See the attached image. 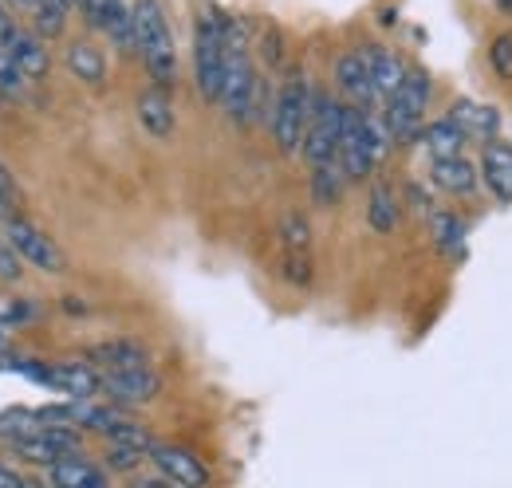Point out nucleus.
Masks as SVG:
<instances>
[{"label":"nucleus","mask_w":512,"mask_h":488,"mask_svg":"<svg viewBox=\"0 0 512 488\" xmlns=\"http://www.w3.org/2000/svg\"><path fill=\"white\" fill-rule=\"evenodd\" d=\"M489 63H493V71H497L501 79H509L512 83V32H501V36L493 40V48H489Z\"/></svg>","instance_id":"2f4dec72"},{"label":"nucleus","mask_w":512,"mask_h":488,"mask_svg":"<svg viewBox=\"0 0 512 488\" xmlns=\"http://www.w3.org/2000/svg\"><path fill=\"white\" fill-rule=\"evenodd\" d=\"M32 20H36V32L44 40H56V36H64L67 28V4H36Z\"/></svg>","instance_id":"c85d7f7f"},{"label":"nucleus","mask_w":512,"mask_h":488,"mask_svg":"<svg viewBox=\"0 0 512 488\" xmlns=\"http://www.w3.org/2000/svg\"><path fill=\"white\" fill-rule=\"evenodd\" d=\"M107 4H111V0H83L79 12H83V20H87L91 28H103V20H107Z\"/></svg>","instance_id":"72a5a7b5"},{"label":"nucleus","mask_w":512,"mask_h":488,"mask_svg":"<svg viewBox=\"0 0 512 488\" xmlns=\"http://www.w3.org/2000/svg\"><path fill=\"white\" fill-rule=\"evenodd\" d=\"M367 221H371V229H375V233H390V229L398 225V201H394V193H390L386 185H375V189H371Z\"/></svg>","instance_id":"a878e982"},{"label":"nucleus","mask_w":512,"mask_h":488,"mask_svg":"<svg viewBox=\"0 0 512 488\" xmlns=\"http://www.w3.org/2000/svg\"><path fill=\"white\" fill-rule=\"evenodd\" d=\"M8 217H16V182L0 166V221H8Z\"/></svg>","instance_id":"473e14b6"},{"label":"nucleus","mask_w":512,"mask_h":488,"mask_svg":"<svg viewBox=\"0 0 512 488\" xmlns=\"http://www.w3.org/2000/svg\"><path fill=\"white\" fill-rule=\"evenodd\" d=\"M335 87L339 95L351 103V107H363L371 111L379 103V91H375V79H371V67H367V56L363 52H343L335 60Z\"/></svg>","instance_id":"9d476101"},{"label":"nucleus","mask_w":512,"mask_h":488,"mask_svg":"<svg viewBox=\"0 0 512 488\" xmlns=\"http://www.w3.org/2000/svg\"><path fill=\"white\" fill-rule=\"evenodd\" d=\"M44 426H48V422L40 418V410H8V414H0V437H4V441L32 437V433H40Z\"/></svg>","instance_id":"bb28decb"},{"label":"nucleus","mask_w":512,"mask_h":488,"mask_svg":"<svg viewBox=\"0 0 512 488\" xmlns=\"http://www.w3.org/2000/svg\"><path fill=\"white\" fill-rule=\"evenodd\" d=\"M386 138H390V130L371 119V111H363V107H347L343 111L339 166H343L347 182H363L379 166V158L386 154Z\"/></svg>","instance_id":"f03ea898"},{"label":"nucleus","mask_w":512,"mask_h":488,"mask_svg":"<svg viewBox=\"0 0 512 488\" xmlns=\"http://www.w3.org/2000/svg\"><path fill=\"white\" fill-rule=\"evenodd\" d=\"M170 91L174 87H162V83H150L142 95H138V122L150 138L166 142L174 134V103H170Z\"/></svg>","instance_id":"ddd939ff"},{"label":"nucleus","mask_w":512,"mask_h":488,"mask_svg":"<svg viewBox=\"0 0 512 488\" xmlns=\"http://www.w3.org/2000/svg\"><path fill=\"white\" fill-rule=\"evenodd\" d=\"M264 60L280 63V32H268V40H264Z\"/></svg>","instance_id":"e433bc0d"},{"label":"nucleus","mask_w":512,"mask_h":488,"mask_svg":"<svg viewBox=\"0 0 512 488\" xmlns=\"http://www.w3.org/2000/svg\"><path fill=\"white\" fill-rule=\"evenodd\" d=\"M146 461H150V449H138V445L111 441V449H107V469H115V473H138Z\"/></svg>","instance_id":"c756f323"},{"label":"nucleus","mask_w":512,"mask_h":488,"mask_svg":"<svg viewBox=\"0 0 512 488\" xmlns=\"http://www.w3.org/2000/svg\"><path fill=\"white\" fill-rule=\"evenodd\" d=\"M343 111L347 103L331 99V95H312V111L304 126V158L308 166H327L339 162V134H343Z\"/></svg>","instance_id":"423d86ee"},{"label":"nucleus","mask_w":512,"mask_h":488,"mask_svg":"<svg viewBox=\"0 0 512 488\" xmlns=\"http://www.w3.org/2000/svg\"><path fill=\"white\" fill-rule=\"evenodd\" d=\"M67 4H71V8H83V0H67Z\"/></svg>","instance_id":"ea45409f"},{"label":"nucleus","mask_w":512,"mask_h":488,"mask_svg":"<svg viewBox=\"0 0 512 488\" xmlns=\"http://www.w3.org/2000/svg\"><path fill=\"white\" fill-rule=\"evenodd\" d=\"M87 359L95 366H103V370H123V366L146 363V351H142V343H134V339H111V343L91 347Z\"/></svg>","instance_id":"412c9836"},{"label":"nucleus","mask_w":512,"mask_h":488,"mask_svg":"<svg viewBox=\"0 0 512 488\" xmlns=\"http://www.w3.org/2000/svg\"><path fill=\"white\" fill-rule=\"evenodd\" d=\"M103 32L111 36V44L130 56V52H138V44H134V12H130L123 0H111L107 4V20H103Z\"/></svg>","instance_id":"5701e85b"},{"label":"nucleus","mask_w":512,"mask_h":488,"mask_svg":"<svg viewBox=\"0 0 512 488\" xmlns=\"http://www.w3.org/2000/svg\"><path fill=\"white\" fill-rule=\"evenodd\" d=\"M48 481L60 488H103L107 485V473L91 461H83L79 453H67L60 457L52 469H48Z\"/></svg>","instance_id":"a211bd4d"},{"label":"nucleus","mask_w":512,"mask_h":488,"mask_svg":"<svg viewBox=\"0 0 512 488\" xmlns=\"http://www.w3.org/2000/svg\"><path fill=\"white\" fill-rule=\"evenodd\" d=\"M449 119L457 122L465 134H485V138H493L497 126H501V115L493 107H481V103H453Z\"/></svg>","instance_id":"4be33fe9"},{"label":"nucleus","mask_w":512,"mask_h":488,"mask_svg":"<svg viewBox=\"0 0 512 488\" xmlns=\"http://www.w3.org/2000/svg\"><path fill=\"white\" fill-rule=\"evenodd\" d=\"M52 390L67 398H95L103 394V374L87 363H56L52 366Z\"/></svg>","instance_id":"dca6fc26"},{"label":"nucleus","mask_w":512,"mask_h":488,"mask_svg":"<svg viewBox=\"0 0 512 488\" xmlns=\"http://www.w3.org/2000/svg\"><path fill=\"white\" fill-rule=\"evenodd\" d=\"M225 16L217 8L201 12L193 24V79H197V95L205 103L221 99V83H225Z\"/></svg>","instance_id":"7ed1b4c3"},{"label":"nucleus","mask_w":512,"mask_h":488,"mask_svg":"<svg viewBox=\"0 0 512 488\" xmlns=\"http://www.w3.org/2000/svg\"><path fill=\"white\" fill-rule=\"evenodd\" d=\"M477 174H481V170H473V162H469L465 154L434 158V170H430L434 185L446 189V193H453V197H469V193L477 189Z\"/></svg>","instance_id":"f3484780"},{"label":"nucleus","mask_w":512,"mask_h":488,"mask_svg":"<svg viewBox=\"0 0 512 488\" xmlns=\"http://www.w3.org/2000/svg\"><path fill=\"white\" fill-rule=\"evenodd\" d=\"M150 465H154L170 485H182V488L209 485V469L201 465V457H193L190 449L158 445V441H154V449H150Z\"/></svg>","instance_id":"f8f14e48"},{"label":"nucleus","mask_w":512,"mask_h":488,"mask_svg":"<svg viewBox=\"0 0 512 488\" xmlns=\"http://www.w3.org/2000/svg\"><path fill=\"white\" fill-rule=\"evenodd\" d=\"M308 111H312V87L304 75H288L284 87L276 91L272 103V138L280 146V154H296L304 146V126H308Z\"/></svg>","instance_id":"39448f33"},{"label":"nucleus","mask_w":512,"mask_h":488,"mask_svg":"<svg viewBox=\"0 0 512 488\" xmlns=\"http://www.w3.org/2000/svg\"><path fill=\"white\" fill-rule=\"evenodd\" d=\"M256 95H260V79L253 71L249 52H229L225 56V83H221V107L229 111L233 122H249L256 111Z\"/></svg>","instance_id":"6e6552de"},{"label":"nucleus","mask_w":512,"mask_h":488,"mask_svg":"<svg viewBox=\"0 0 512 488\" xmlns=\"http://www.w3.org/2000/svg\"><path fill=\"white\" fill-rule=\"evenodd\" d=\"M430 95H434L430 75H426L422 67H410L406 79H402V87L386 99L383 122H386V130H390L394 142H410V138H418L422 119H426V111H430Z\"/></svg>","instance_id":"20e7f679"},{"label":"nucleus","mask_w":512,"mask_h":488,"mask_svg":"<svg viewBox=\"0 0 512 488\" xmlns=\"http://www.w3.org/2000/svg\"><path fill=\"white\" fill-rule=\"evenodd\" d=\"M280 241H284V276L304 288L312 280V256H308L312 229H308V221L300 213H288L284 225H280Z\"/></svg>","instance_id":"9b49d317"},{"label":"nucleus","mask_w":512,"mask_h":488,"mask_svg":"<svg viewBox=\"0 0 512 488\" xmlns=\"http://www.w3.org/2000/svg\"><path fill=\"white\" fill-rule=\"evenodd\" d=\"M64 63L75 79H83V83H91V87H99L103 75H107V60H103V52H99L91 40H71L64 48Z\"/></svg>","instance_id":"aec40b11"},{"label":"nucleus","mask_w":512,"mask_h":488,"mask_svg":"<svg viewBox=\"0 0 512 488\" xmlns=\"http://www.w3.org/2000/svg\"><path fill=\"white\" fill-rule=\"evenodd\" d=\"M130 12H134V44H138V56L146 63L150 79L162 83V87H174L178 52H174V36H170L162 0H134Z\"/></svg>","instance_id":"f257e3e1"},{"label":"nucleus","mask_w":512,"mask_h":488,"mask_svg":"<svg viewBox=\"0 0 512 488\" xmlns=\"http://www.w3.org/2000/svg\"><path fill=\"white\" fill-rule=\"evenodd\" d=\"M4 241L20 252V260H28L32 268H40V272H48V276H60V272H67L64 248L52 241L48 233H40L32 221H24L20 213L4 221Z\"/></svg>","instance_id":"0eeeda50"},{"label":"nucleus","mask_w":512,"mask_h":488,"mask_svg":"<svg viewBox=\"0 0 512 488\" xmlns=\"http://www.w3.org/2000/svg\"><path fill=\"white\" fill-rule=\"evenodd\" d=\"M481 182L489 185V193L501 201V205H512V146L493 138L485 142L481 150Z\"/></svg>","instance_id":"4468645a"},{"label":"nucleus","mask_w":512,"mask_h":488,"mask_svg":"<svg viewBox=\"0 0 512 488\" xmlns=\"http://www.w3.org/2000/svg\"><path fill=\"white\" fill-rule=\"evenodd\" d=\"M497 4H501V8H505V12H512V0H497Z\"/></svg>","instance_id":"58836bf2"},{"label":"nucleus","mask_w":512,"mask_h":488,"mask_svg":"<svg viewBox=\"0 0 512 488\" xmlns=\"http://www.w3.org/2000/svg\"><path fill=\"white\" fill-rule=\"evenodd\" d=\"M20 91H24V71L0 44V99H20Z\"/></svg>","instance_id":"7c9ffc66"},{"label":"nucleus","mask_w":512,"mask_h":488,"mask_svg":"<svg viewBox=\"0 0 512 488\" xmlns=\"http://www.w3.org/2000/svg\"><path fill=\"white\" fill-rule=\"evenodd\" d=\"M363 56H367V67H371L375 91H379V99L386 103V99H390V95L402 87V79H406V71H410V67L398 60L390 48H379V44H371Z\"/></svg>","instance_id":"6ab92c4d"},{"label":"nucleus","mask_w":512,"mask_h":488,"mask_svg":"<svg viewBox=\"0 0 512 488\" xmlns=\"http://www.w3.org/2000/svg\"><path fill=\"white\" fill-rule=\"evenodd\" d=\"M4 48H8V56L16 60V67L24 71V79H44V75H48L52 56H48V48H44V36H40V32H24V28H16V32H12V40H8Z\"/></svg>","instance_id":"2eb2a0df"},{"label":"nucleus","mask_w":512,"mask_h":488,"mask_svg":"<svg viewBox=\"0 0 512 488\" xmlns=\"http://www.w3.org/2000/svg\"><path fill=\"white\" fill-rule=\"evenodd\" d=\"M32 485L24 473H16V469H8V465H0V488H24Z\"/></svg>","instance_id":"f704fd0d"},{"label":"nucleus","mask_w":512,"mask_h":488,"mask_svg":"<svg viewBox=\"0 0 512 488\" xmlns=\"http://www.w3.org/2000/svg\"><path fill=\"white\" fill-rule=\"evenodd\" d=\"M343 182H347V174H343L339 162L312 166V201H316L320 209H331V205L339 201V193H343Z\"/></svg>","instance_id":"393cba45"},{"label":"nucleus","mask_w":512,"mask_h":488,"mask_svg":"<svg viewBox=\"0 0 512 488\" xmlns=\"http://www.w3.org/2000/svg\"><path fill=\"white\" fill-rule=\"evenodd\" d=\"M430 233H434L438 248L449 252V256H457L461 244H465V229H461V221H457L453 213H434V217H430Z\"/></svg>","instance_id":"cd10ccee"},{"label":"nucleus","mask_w":512,"mask_h":488,"mask_svg":"<svg viewBox=\"0 0 512 488\" xmlns=\"http://www.w3.org/2000/svg\"><path fill=\"white\" fill-rule=\"evenodd\" d=\"M465 138H469V134L446 115V119L434 122V126L426 130V150H430L434 158H453V154H465Z\"/></svg>","instance_id":"b1692460"},{"label":"nucleus","mask_w":512,"mask_h":488,"mask_svg":"<svg viewBox=\"0 0 512 488\" xmlns=\"http://www.w3.org/2000/svg\"><path fill=\"white\" fill-rule=\"evenodd\" d=\"M12 32H16V24H12V16H8V4L0 0V44H8Z\"/></svg>","instance_id":"c9c22d12"},{"label":"nucleus","mask_w":512,"mask_h":488,"mask_svg":"<svg viewBox=\"0 0 512 488\" xmlns=\"http://www.w3.org/2000/svg\"><path fill=\"white\" fill-rule=\"evenodd\" d=\"M103 394L115 406H146L162 394V378L150 366H123V370H103Z\"/></svg>","instance_id":"1a4fd4ad"},{"label":"nucleus","mask_w":512,"mask_h":488,"mask_svg":"<svg viewBox=\"0 0 512 488\" xmlns=\"http://www.w3.org/2000/svg\"><path fill=\"white\" fill-rule=\"evenodd\" d=\"M4 4H16V8H32V0H4Z\"/></svg>","instance_id":"4c0bfd02"}]
</instances>
